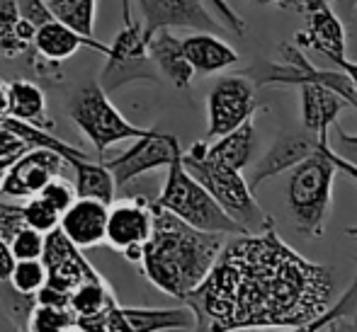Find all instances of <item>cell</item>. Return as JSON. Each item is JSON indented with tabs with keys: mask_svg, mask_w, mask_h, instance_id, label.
Masks as SVG:
<instances>
[{
	"mask_svg": "<svg viewBox=\"0 0 357 332\" xmlns=\"http://www.w3.org/2000/svg\"><path fill=\"white\" fill-rule=\"evenodd\" d=\"M331 299L333 269L294 253L270 219L258 233L224 243L209 274L183 303L195 313V330H309Z\"/></svg>",
	"mask_w": 357,
	"mask_h": 332,
	"instance_id": "6da1fadb",
	"label": "cell"
},
{
	"mask_svg": "<svg viewBox=\"0 0 357 332\" xmlns=\"http://www.w3.org/2000/svg\"><path fill=\"white\" fill-rule=\"evenodd\" d=\"M224 243L226 235L195 228L153 204V230L139 262L155 289L183 301L209 274Z\"/></svg>",
	"mask_w": 357,
	"mask_h": 332,
	"instance_id": "7a4b0ae2",
	"label": "cell"
},
{
	"mask_svg": "<svg viewBox=\"0 0 357 332\" xmlns=\"http://www.w3.org/2000/svg\"><path fill=\"white\" fill-rule=\"evenodd\" d=\"M338 168L328 136H321L319 148L296 163L287 177V209L301 233L321 238L333 206V182Z\"/></svg>",
	"mask_w": 357,
	"mask_h": 332,
	"instance_id": "3957f363",
	"label": "cell"
},
{
	"mask_svg": "<svg viewBox=\"0 0 357 332\" xmlns=\"http://www.w3.org/2000/svg\"><path fill=\"white\" fill-rule=\"evenodd\" d=\"M204 145L207 141H197L190 150H183L180 160H183L185 170L207 189L216 199V204L236 221L243 230L248 233H258L265 228L273 216L265 214V209L255 199V189L250 187L248 180L241 175V170L226 168L221 163L204 158Z\"/></svg>",
	"mask_w": 357,
	"mask_h": 332,
	"instance_id": "277c9868",
	"label": "cell"
},
{
	"mask_svg": "<svg viewBox=\"0 0 357 332\" xmlns=\"http://www.w3.org/2000/svg\"><path fill=\"white\" fill-rule=\"evenodd\" d=\"M168 175H165V182L160 194L153 199L155 206L170 211L173 216H178L180 221L195 226L199 230H207V233H221V235H238L248 233L243 230L192 175L185 170L183 160L175 158L168 165Z\"/></svg>",
	"mask_w": 357,
	"mask_h": 332,
	"instance_id": "5b68a950",
	"label": "cell"
},
{
	"mask_svg": "<svg viewBox=\"0 0 357 332\" xmlns=\"http://www.w3.org/2000/svg\"><path fill=\"white\" fill-rule=\"evenodd\" d=\"M68 114L80 134L93 143L100 155L107 153L112 145L122 141H134L149 129L132 124L109 100V93L100 88V83H90L80 88L68 100Z\"/></svg>",
	"mask_w": 357,
	"mask_h": 332,
	"instance_id": "8992f818",
	"label": "cell"
},
{
	"mask_svg": "<svg viewBox=\"0 0 357 332\" xmlns=\"http://www.w3.org/2000/svg\"><path fill=\"white\" fill-rule=\"evenodd\" d=\"M149 39L144 34L142 19L127 22L117 34L112 44H107L105 66L98 75V83L105 93H114L134 83L158 85L160 75L149 56Z\"/></svg>",
	"mask_w": 357,
	"mask_h": 332,
	"instance_id": "52a82bcc",
	"label": "cell"
},
{
	"mask_svg": "<svg viewBox=\"0 0 357 332\" xmlns=\"http://www.w3.org/2000/svg\"><path fill=\"white\" fill-rule=\"evenodd\" d=\"M263 107L255 95V83L245 73L224 75L212 85L207 95V136L214 141L219 136L234 132Z\"/></svg>",
	"mask_w": 357,
	"mask_h": 332,
	"instance_id": "ba28073f",
	"label": "cell"
},
{
	"mask_svg": "<svg viewBox=\"0 0 357 332\" xmlns=\"http://www.w3.org/2000/svg\"><path fill=\"white\" fill-rule=\"evenodd\" d=\"M180 155H183V148H180V141L173 134H160L155 129H149L146 134L137 136L134 143L124 153H119L117 158L105 160V165L112 173L114 184L119 189L127 187L129 182H134L146 173L168 168Z\"/></svg>",
	"mask_w": 357,
	"mask_h": 332,
	"instance_id": "9c48e42d",
	"label": "cell"
},
{
	"mask_svg": "<svg viewBox=\"0 0 357 332\" xmlns=\"http://www.w3.org/2000/svg\"><path fill=\"white\" fill-rule=\"evenodd\" d=\"M278 5L306 15V29L294 34L296 47L314 49L326 58L345 56V27L331 0H278Z\"/></svg>",
	"mask_w": 357,
	"mask_h": 332,
	"instance_id": "30bf717a",
	"label": "cell"
},
{
	"mask_svg": "<svg viewBox=\"0 0 357 332\" xmlns=\"http://www.w3.org/2000/svg\"><path fill=\"white\" fill-rule=\"evenodd\" d=\"M142 10L146 39L158 29H195V32H224V24L204 8L202 0H137Z\"/></svg>",
	"mask_w": 357,
	"mask_h": 332,
	"instance_id": "8fae6325",
	"label": "cell"
},
{
	"mask_svg": "<svg viewBox=\"0 0 357 332\" xmlns=\"http://www.w3.org/2000/svg\"><path fill=\"white\" fill-rule=\"evenodd\" d=\"M63 168V158L49 148H27L8 165L0 180V197L27 199Z\"/></svg>",
	"mask_w": 357,
	"mask_h": 332,
	"instance_id": "7c38bea8",
	"label": "cell"
},
{
	"mask_svg": "<svg viewBox=\"0 0 357 332\" xmlns=\"http://www.w3.org/2000/svg\"><path fill=\"white\" fill-rule=\"evenodd\" d=\"M42 262L47 267V284L59 289L61 294H71L75 286L85 279L100 276L93 269V264L83 258L78 245H73L61 228H54L44 233V250H42Z\"/></svg>",
	"mask_w": 357,
	"mask_h": 332,
	"instance_id": "4fadbf2b",
	"label": "cell"
},
{
	"mask_svg": "<svg viewBox=\"0 0 357 332\" xmlns=\"http://www.w3.org/2000/svg\"><path fill=\"white\" fill-rule=\"evenodd\" d=\"M153 230V204L144 197L114 199L107 206V228H105V243L109 248L124 250L142 248Z\"/></svg>",
	"mask_w": 357,
	"mask_h": 332,
	"instance_id": "5bb4252c",
	"label": "cell"
},
{
	"mask_svg": "<svg viewBox=\"0 0 357 332\" xmlns=\"http://www.w3.org/2000/svg\"><path fill=\"white\" fill-rule=\"evenodd\" d=\"M319 148V136H314L306 129L301 132H287L280 134L275 139V143L270 145V150L258 160L250 177V187L258 189L263 182L278 177L282 173H289L296 163H301L304 158H309L314 150Z\"/></svg>",
	"mask_w": 357,
	"mask_h": 332,
	"instance_id": "9a60e30c",
	"label": "cell"
},
{
	"mask_svg": "<svg viewBox=\"0 0 357 332\" xmlns=\"http://www.w3.org/2000/svg\"><path fill=\"white\" fill-rule=\"evenodd\" d=\"M107 206L100 199L75 197L73 204L59 219L61 233L78 245L80 250L98 248L105 243V228H107Z\"/></svg>",
	"mask_w": 357,
	"mask_h": 332,
	"instance_id": "2e32d148",
	"label": "cell"
},
{
	"mask_svg": "<svg viewBox=\"0 0 357 332\" xmlns=\"http://www.w3.org/2000/svg\"><path fill=\"white\" fill-rule=\"evenodd\" d=\"M83 47L93 49V52L102 54V56L107 54V44H102L95 37H85V34L75 32L73 27L63 24L61 19L52 17L34 29L32 49H29V52H34L37 56L47 58V61L63 63L66 58H71L73 54H78Z\"/></svg>",
	"mask_w": 357,
	"mask_h": 332,
	"instance_id": "e0dca14e",
	"label": "cell"
},
{
	"mask_svg": "<svg viewBox=\"0 0 357 332\" xmlns=\"http://www.w3.org/2000/svg\"><path fill=\"white\" fill-rule=\"evenodd\" d=\"M149 56L153 61L155 70H158L160 78L168 80L173 88L178 90H190L192 88L195 68L190 66L188 56L183 52V44L175 37L170 29H158L149 37Z\"/></svg>",
	"mask_w": 357,
	"mask_h": 332,
	"instance_id": "ac0fdd59",
	"label": "cell"
},
{
	"mask_svg": "<svg viewBox=\"0 0 357 332\" xmlns=\"http://www.w3.org/2000/svg\"><path fill=\"white\" fill-rule=\"evenodd\" d=\"M180 44H183V52L188 56L190 66L195 68V75L221 73V70L236 66L241 61L238 52L214 32H195L190 37L180 39Z\"/></svg>",
	"mask_w": 357,
	"mask_h": 332,
	"instance_id": "d6986e66",
	"label": "cell"
},
{
	"mask_svg": "<svg viewBox=\"0 0 357 332\" xmlns=\"http://www.w3.org/2000/svg\"><path fill=\"white\" fill-rule=\"evenodd\" d=\"M255 145H258L255 124H253V119H248V122H243L241 127H236L234 132L214 139L212 143L207 141L202 153H204V158L226 165V168L243 170L245 165L250 163V158H253Z\"/></svg>",
	"mask_w": 357,
	"mask_h": 332,
	"instance_id": "ffe728a7",
	"label": "cell"
},
{
	"mask_svg": "<svg viewBox=\"0 0 357 332\" xmlns=\"http://www.w3.org/2000/svg\"><path fill=\"white\" fill-rule=\"evenodd\" d=\"M66 165L75 175L73 187L78 197L100 199L105 204H112L117 199V184L105 163L95 160L93 155H75V158L66 160Z\"/></svg>",
	"mask_w": 357,
	"mask_h": 332,
	"instance_id": "44dd1931",
	"label": "cell"
},
{
	"mask_svg": "<svg viewBox=\"0 0 357 332\" xmlns=\"http://www.w3.org/2000/svg\"><path fill=\"white\" fill-rule=\"evenodd\" d=\"M127 332H158V330H195V313L190 308H122Z\"/></svg>",
	"mask_w": 357,
	"mask_h": 332,
	"instance_id": "7402d4cb",
	"label": "cell"
},
{
	"mask_svg": "<svg viewBox=\"0 0 357 332\" xmlns=\"http://www.w3.org/2000/svg\"><path fill=\"white\" fill-rule=\"evenodd\" d=\"M10 93V117L20 119V122L37 124V127L49 129L52 127V119L47 112V97H44V90L37 83L24 78H15L8 83Z\"/></svg>",
	"mask_w": 357,
	"mask_h": 332,
	"instance_id": "603a6c76",
	"label": "cell"
},
{
	"mask_svg": "<svg viewBox=\"0 0 357 332\" xmlns=\"http://www.w3.org/2000/svg\"><path fill=\"white\" fill-rule=\"evenodd\" d=\"M34 27L20 15L17 0H0V52L5 56H27Z\"/></svg>",
	"mask_w": 357,
	"mask_h": 332,
	"instance_id": "cb8c5ba5",
	"label": "cell"
},
{
	"mask_svg": "<svg viewBox=\"0 0 357 332\" xmlns=\"http://www.w3.org/2000/svg\"><path fill=\"white\" fill-rule=\"evenodd\" d=\"M54 17L73 27L85 37H95V19H98V0H47Z\"/></svg>",
	"mask_w": 357,
	"mask_h": 332,
	"instance_id": "d4e9b609",
	"label": "cell"
},
{
	"mask_svg": "<svg viewBox=\"0 0 357 332\" xmlns=\"http://www.w3.org/2000/svg\"><path fill=\"white\" fill-rule=\"evenodd\" d=\"M29 332H61V330H78L75 328V315L68 306H49L34 303L27 318Z\"/></svg>",
	"mask_w": 357,
	"mask_h": 332,
	"instance_id": "484cf974",
	"label": "cell"
},
{
	"mask_svg": "<svg viewBox=\"0 0 357 332\" xmlns=\"http://www.w3.org/2000/svg\"><path fill=\"white\" fill-rule=\"evenodd\" d=\"M8 281L13 286V291L32 299L47 284V267H44L42 260H15Z\"/></svg>",
	"mask_w": 357,
	"mask_h": 332,
	"instance_id": "4316f807",
	"label": "cell"
},
{
	"mask_svg": "<svg viewBox=\"0 0 357 332\" xmlns=\"http://www.w3.org/2000/svg\"><path fill=\"white\" fill-rule=\"evenodd\" d=\"M22 219L24 226H29V228L39 230V233H49V230H54L59 226L61 214L56 209H52L39 194H32V197L22 199Z\"/></svg>",
	"mask_w": 357,
	"mask_h": 332,
	"instance_id": "83f0119b",
	"label": "cell"
},
{
	"mask_svg": "<svg viewBox=\"0 0 357 332\" xmlns=\"http://www.w3.org/2000/svg\"><path fill=\"white\" fill-rule=\"evenodd\" d=\"M10 250H13L15 260H42V250H44V233L22 226L13 238L8 240Z\"/></svg>",
	"mask_w": 357,
	"mask_h": 332,
	"instance_id": "f1b7e54d",
	"label": "cell"
},
{
	"mask_svg": "<svg viewBox=\"0 0 357 332\" xmlns=\"http://www.w3.org/2000/svg\"><path fill=\"white\" fill-rule=\"evenodd\" d=\"M39 197H42L44 201H47L52 209H56L59 214H63V211L68 209V206L73 204V199L78 197L75 194V187L73 184H68L63 177H59V175H54L52 180H49L47 184H44L42 189H39Z\"/></svg>",
	"mask_w": 357,
	"mask_h": 332,
	"instance_id": "f546056e",
	"label": "cell"
},
{
	"mask_svg": "<svg viewBox=\"0 0 357 332\" xmlns=\"http://www.w3.org/2000/svg\"><path fill=\"white\" fill-rule=\"evenodd\" d=\"M22 226H24L22 204H13V201L0 199V238L10 240Z\"/></svg>",
	"mask_w": 357,
	"mask_h": 332,
	"instance_id": "4dcf8cb0",
	"label": "cell"
},
{
	"mask_svg": "<svg viewBox=\"0 0 357 332\" xmlns=\"http://www.w3.org/2000/svg\"><path fill=\"white\" fill-rule=\"evenodd\" d=\"M17 10H20V15H22V17L27 19V22L32 24L34 29H37L39 24L47 22V19L54 17V13L49 10L47 0H17Z\"/></svg>",
	"mask_w": 357,
	"mask_h": 332,
	"instance_id": "1f68e13d",
	"label": "cell"
},
{
	"mask_svg": "<svg viewBox=\"0 0 357 332\" xmlns=\"http://www.w3.org/2000/svg\"><path fill=\"white\" fill-rule=\"evenodd\" d=\"M333 129H335V145H331V148H333L345 163L357 168V134L343 132V127H338V124H333Z\"/></svg>",
	"mask_w": 357,
	"mask_h": 332,
	"instance_id": "d6a6232c",
	"label": "cell"
},
{
	"mask_svg": "<svg viewBox=\"0 0 357 332\" xmlns=\"http://www.w3.org/2000/svg\"><path fill=\"white\" fill-rule=\"evenodd\" d=\"M209 3L214 5L216 15H219L221 19H224V27L231 29V32H236L241 37V34H245V22L241 19V15L236 13L234 8H231L226 0H209Z\"/></svg>",
	"mask_w": 357,
	"mask_h": 332,
	"instance_id": "836d02e7",
	"label": "cell"
},
{
	"mask_svg": "<svg viewBox=\"0 0 357 332\" xmlns=\"http://www.w3.org/2000/svg\"><path fill=\"white\" fill-rule=\"evenodd\" d=\"M22 150H27V143L15 132H10L5 124H0V158H13Z\"/></svg>",
	"mask_w": 357,
	"mask_h": 332,
	"instance_id": "e575fe53",
	"label": "cell"
},
{
	"mask_svg": "<svg viewBox=\"0 0 357 332\" xmlns=\"http://www.w3.org/2000/svg\"><path fill=\"white\" fill-rule=\"evenodd\" d=\"M13 264H15L13 250H10L8 240L0 238V281H8L10 271H13Z\"/></svg>",
	"mask_w": 357,
	"mask_h": 332,
	"instance_id": "d590c367",
	"label": "cell"
},
{
	"mask_svg": "<svg viewBox=\"0 0 357 332\" xmlns=\"http://www.w3.org/2000/svg\"><path fill=\"white\" fill-rule=\"evenodd\" d=\"M328 61L333 63L335 68H340L345 75H348L350 83H353V88H355V93H357V63H355V61H350L348 56H331Z\"/></svg>",
	"mask_w": 357,
	"mask_h": 332,
	"instance_id": "8d00e7d4",
	"label": "cell"
},
{
	"mask_svg": "<svg viewBox=\"0 0 357 332\" xmlns=\"http://www.w3.org/2000/svg\"><path fill=\"white\" fill-rule=\"evenodd\" d=\"M10 117V93L8 83H0V122Z\"/></svg>",
	"mask_w": 357,
	"mask_h": 332,
	"instance_id": "74e56055",
	"label": "cell"
},
{
	"mask_svg": "<svg viewBox=\"0 0 357 332\" xmlns=\"http://www.w3.org/2000/svg\"><path fill=\"white\" fill-rule=\"evenodd\" d=\"M17 158V155H13V158H0V180H3V175H5V170H8V165L13 163V160Z\"/></svg>",
	"mask_w": 357,
	"mask_h": 332,
	"instance_id": "f35d334b",
	"label": "cell"
},
{
	"mask_svg": "<svg viewBox=\"0 0 357 332\" xmlns=\"http://www.w3.org/2000/svg\"><path fill=\"white\" fill-rule=\"evenodd\" d=\"M248 3H253V5H273V3H278V0H248Z\"/></svg>",
	"mask_w": 357,
	"mask_h": 332,
	"instance_id": "ab89813d",
	"label": "cell"
}]
</instances>
